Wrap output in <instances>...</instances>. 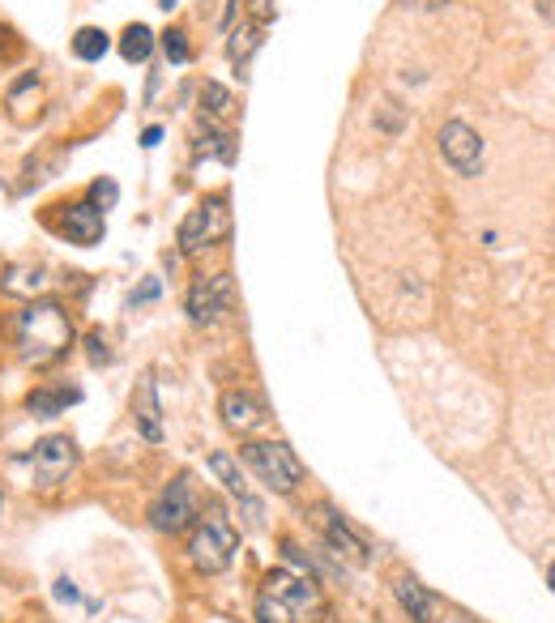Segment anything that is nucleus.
I'll use <instances>...</instances> for the list:
<instances>
[{"label": "nucleus", "mask_w": 555, "mask_h": 623, "mask_svg": "<svg viewBox=\"0 0 555 623\" xmlns=\"http://www.w3.org/2000/svg\"><path fill=\"white\" fill-rule=\"evenodd\" d=\"M73 321L56 299H30L18 316V350L30 367H47L69 355L73 346Z\"/></svg>", "instance_id": "obj_1"}, {"label": "nucleus", "mask_w": 555, "mask_h": 623, "mask_svg": "<svg viewBox=\"0 0 555 623\" xmlns=\"http://www.w3.org/2000/svg\"><path fill=\"white\" fill-rule=\"evenodd\" d=\"M244 461L261 474V483H269L278 495H291V491L299 487V478H304V466H299V457L287 449V444H278V440L244 444Z\"/></svg>", "instance_id": "obj_2"}, {"label": "nucleus", "mask_w": 555, "mask_h": 623, "mask_svg": "<svg viewBox=\"0 0 555 623\" xmlns=\"http://www.w3.org/2000/svg\"><path fill=\"white\" fill-rule=\"evenodd\" d=\"M235 551H240V538H235L231 521L227 517H205L201 530L193 534V542H188V559L201 568V572H227Z\"/></svg>", "instance_id": "obj_3"}, {"label": "nucleus", "mask_w": 555, "mask_h": 623, "mask_svg": "<svg viewBox=\"0 0 555 623\" xmlns=\"http://www.w3.org/2000/svg\"><path fill=\"white\" fill-rule=\"evenodd\" d=\"M231 231V210H227V201H201L197 210H188V218L180 222V252H201V248H210L218 244L222 235Z\"/></svg>", "instance_id": "obj_4"}, {"label": "nucleus", "mask_w": 555, "mask_h": 623, "mask_svg": "<svg viewBox=\"0 0 555 623\" xmlns=\"http://www.w3.org/2000/svg\"><path fill=\"white\" fill-rule=\"evenodd\" d=\"M193 517H197V491H193V478H188V474H176V478H171V487L154 500V508H150V525H154L158 534H180Z\"/></svg>", "instance_id": "obj_5"}, {"label": "nucleus", "mask_w": 555, "mask_h": 623, "mask_svg": "<svg viewBox=\"0 0 555 623\" xmlns=\"http://www.w3.org/2000/svg\"><path fill=\"white\" fill-rule=\"evenodd\" d=\"M265 598H274V606H287L295 623H308V615H316V606H321L316 581L291 577V572H269V577H265Z\"/></svg>", "instance_id": "obj_6"}, {"label": "nucleus", "mask_w": 555, "mask_h": 623, "mask_svg": "<svg viewBox=\"0 0 555 623\" xmlns=\"http://www.w3.org/2000/svg\"><path fill=\"white\" fill-rule=\"evenodd\" d=\"M30 466H35V483L39 487H56L65 483L77 466V444L69 436H43L30 453Z\"/></svg>", "instance_id": "obj_7"}, {"label": "nucleus", "mask_w": 555, "mask_h": 623, "mask_svg": "<svg viewBox=\"0 0 555 623\" xmlns=\"http://www.w3.org/2000/svg\"><path fill=\"white\" fill-rule=\"evenodd\" d=\"M440 154H444V163H449L457 175H479V167H483V141H479V133L470 129V124H462V120H449L440 129Z\"/></svg>", "instance_id": "obj_8"}, {"label": "nucleus", "mask_w": 555, "mask_h": 623, "mask_svg": "<svg viewBox=\"0 0 555 623\" xmlns=\"http://www.w3.org/2000/svg\"><path fill=\"white\" fill-rule=\"evenodd\" d=\"M231 274H210V278H197L193 291H188V316H193L197 325H214L222 312L231 308Z\"/></svg>", "instance_id": "obj_9"}, {"label": "nucleus", "mask_w": 555, "mask_h": 623, "mask_svg": "<svg viewBox=\"0 0 555 623\" xmlns=\"http://www.w3.org/2000/svg\"><path fill=\"white\" fill-rule=\"evenodd\" d=\"M65 235H69V244L77 248H94L103 239L107 231V222H103V210H94L90 201H77V205H65Z\"/></svg>", "instance_id": "obj_10"}, {"label": "nucleus", "mask_w": 555, "mask_h": 623, "mask_svg": "<svg viewBox=\"0 0 555 623\" xmlns=\"http://www.w3.org/2000/svg\"><path fill=\"white\" fill-rule=\"evenodd\" d=\"M133 419H137V431L150 444L163 440V406H158V389H154L150 376H141V385L133 389Z\"/></svg>", "instance_id": "obj_11"}, {"label": "nucleus", "mask_w": 555, "mask_h": 623, "mask_svg": "<svg viewBox=\"0 0 555 623\" xmlns=\"http://www.w3.org/2000/svg\"><path fill=\"white\" fill-rule=\"evenodd\" d=\"M321 525H325V538H329V547L338 551V555H346L351 564H368L372 559V551H368V542H363L351 525H346L333 508H321Z\"/></svg>", "instance_id": "obj_12"}, {"label": "nucleus", "mask_w": 555, "mask_h": 623, "mask_svg": "<svg viewBox=\"0 0 555 623\" xmlns=\"http://www.w3.org/2000/svg\"><path fill=\"white\" fill-rule=\"evenodd\" d=\"M218 410H222V423H227L231 431H240V436L265 419V410H261V402L252 393H222Z\"/></svg>", "instance_id": "obj_13"}, {"label": "nucleus", "mask_w": 555, "mask_h": 623, "mask_svg": "<svg viewBox=\"0 0 555 623\" xmlns=\"http://www.w3.org/2000/svg\"><path fill=\"white\" fill-rule=\"evenodd\" d=\"M393 594H398L402 611H406L410 619H415V623H432V619H436V611H440L436 598L427 594V589H423L415 577H398V581H393Z\"/></svg>", "instance_id": "obj_14"}, {"label": "nucleus", "mask_w": 555, "mask_h": 623, "mask_svg": "<svg viewBox=\"0 0 555 623\" xmlns=\"http://www.w3.org/2000/svg\"><path fill=\"white\" fill-rule=\"evenodd\" d=\"M210 474H214L231 495H240L244 508L252 513V521H261V504L248 495V483H244V474H240V466H235V457H231V453H214V457H210Z\"/></svg>", "instance_id": "obj_15"}, {"label": "nucleus", "mask_w": 555, "mask_h": 623, "mask_svg": "<svg viewBox=\"0 0 555 623\" xmlns=\"http://www.w3.org/2000/svg\"><path fill=\"white\" fill-rule=\"evenodd\" d=\"M43 286H47V274L39 265H9L5 274H0V291L13 299H35Z\"/></svg>", "instance_id": "obj_16"}, {"label": "nucleus", "mask_w": 555, "mask_h": 623, "mask_svg": "<svg viewBox=\"0 0 555 623\" xmlns=\"http://www.w3.org/2000/svg\"><path fill=\"white\" fill-rule=\"evenodd\" d=\"M73 402H82V389H35L26 397V410L35 414V419H56V414H65Z\"/></svg>", "instance_id": "obj_17"}, {"label": "nucleus", "mask_w": 555, "mask_h": 623, "mask_svg": "<svg viewBox=\"0 0 555 623\" xmlns=\"http://www.w3.org/2000/svg\"><path fill=\"white\" fill-rule=\"evenodd\" d=\"M107 47H111V35L103 26H82L73 35V56L77 60H86V65H94V60H103L107 56Z\"/></svg>", "instance_id": "obj_18"}, {"label": "nucleus", "mask_w": 555, "mask_h": 623, "mask_svg": "<svg viewBox=\"0 0 555 623\" xmlns=\"http://www.w3.org/2000/svg\"><path fill=\"white\" fill-rule=\"evenodd\" d=\"M120 52H124V60L129 65H141V60H150V52H154V35H150V26H129L124 30V43H120Z\"/></svg>", "instance_id": "obj_19"}, {"label": "nucleus", "mask_w": 555, "mask_h": 623, "mask_svg": "<svg viewBox=\"0 0 555 623\" xmlns=\"http://www.w3.org/2000/svg\"><path fill=\"white\" fill-rule=\"evenodd\" d=\"M201 150H210V154H218V163H235V141L227 137V133H218L210 120H205V137H201Z\"/></svg>", "instance_id": "obj_20"}, {"label": "nucleus", "mask_w": 555, "mask_h": 623, "mask_svg": "<svg viewBox=\"0 0 555 623\" xmlns=\"http://www.w3.org/2000/svg\"><path fill=\"white\" fill-rule=\"evenodd\" d=\"M201 103H205V111H210V116H231V111H235L231 90H227V86H218V82H205Z\"/></svg>", "instance_id": "obj_21"}, {"label": "nucleus", "mask_w": 555, "mask_h": 623, "mask_svg": "<svg viewBox=\"0 0 555 623\" xmlns=\"http://www.w3.org/2000/svg\"><path fill=\"white\" fill-rule=\"evenodd\" d=\"M257 43H261V30L257 26L235 30V35H231V65H244V60L257 52Z\"/></svg>", "instance_id": "obj_22"}, {"label": "nucleus", "mask_w": 555, "mask_h": 623, "mask_svg": "<svg viewBox=\"0 0 555 623\" xmlns=\"http://www.w3.org/2000/svg\"><path fill=\"white\" fill-rule=\"evenodd\" d=\"M163 52H167L171 65H188V60H193V47H188L184 30H167V35H163Z\"/></svg>", "instance_id": "obj_23"}, {"label": "nucleus", "mask_w": 555, "mask_h": 623, "mask_svg": "<svg viewBox=\"0 0 555 623\" xmlns=\"http://www.w3.org/2000/svg\"><path fill=\"white\" fill-rule=\"evenodd\" d=\"M116 197H120V188H116V180H107V175L90 184V205H94V210H103V214H107L111 205H116Z\"/></svg>", "instance_id": "obj_24"}, {"label": "nucleus", "mask_w": 555, "mask_h": 623, "mask_svg": "<svg viewBox=\"0 0 555 623\" xmlns=\"http://www.w3.org/2000/svg\"><path fill=\"white\" fill-rule=\"evenodd\" d=\"M86 355H90V363H94V367L111 363V346H107V333H99V329L90 333V338H86Z\"/></svg>", "instance_id": "obj_25"}, {"label": "nucleus", "mask_w": 555, "mask_h": 623, "mask_svg": "<svg viewBox=\"0 0 555 623\" xmlns=\"http://www.w3.org/2000/svg\"><path fill=\"white\" fill-rule=\"evenodd\" d=\"M257 623H278V606H274V598H265V594H261V602H257Z\"/></svg>", "instance_id": "obj_26"}, {"label": "nucleus", "mask_w": 555, "mask_h": 623, "mask_svg": "<svg viewBox=\"0 0 555 623\" xmlns=\"http://www.w3.org/2000/svg\"><path fill=\"white\" fill-rule=\"evenodd\" d=\"M150 299H158V278H150V282H141V291H133V308H137V303H150Z\"/></svg>", "instance_id": "obj_27"}, {"label": "nucleus", "mask_w": 555, "mask_h": 623, "mask_svg": "<svg viewBox=\"0 0 555 623\" xmlns=\"http://www.w3.org/2000/svg\"><path fill=\"white\" fill-rule=\"evenodd\" d=\"M56 598H60V602H77V585H73L69 577H60V581H56Z\"/></svg>", "instance_id": "obj_28"}, {"label": "nucleus", "mask_w": 555, "mask_h": 623, "mask_svg": "<svg viewBox=\"0 0 555 623\" xmlns=\"http://www.w3.org/2000/svg\"><path fill=\"white\" fill-rule=\"evenodd\" d=\"M432 623H479V619H470V615H462V611H444V615L436 611V619H432Z\"/></svg>", "instance_id": "obj_29"}, {"label": "nucleus", "mask_w": 555, "mask_h": 623, "mask_svg": "<svg viewBox=\"0 0 555 623\" xmlns=\"http://www.w3.org/2000/svg\"><path fill=\"white\" fill-rule=\"evenodd\" d=\"M248 9H252V13H257V18H261V22H265V18H269V13H274V0H248Z\"/></svg>", "instance_id": "obj_30"}, {"label": "nucleus", "mask_w": 555, "mask_h": 623, "mask_svg": "<svg viewBox=\"0 0 555 623\" xmlns=\"http://www.w3.org/2000/svg\"><path fill=\"white\" fill-rule=\"evenodd\" d=\"M398 5H402V9H440L444 0H398Z\"/></svg>", "instance_id": "obj_31"}, {"label": "nucleus", "mask_w": 555, "mask_h": 623, "mask_svg": "<svg viewBox=\"0 0 555 623\" xmlns=\"http://www.w3.org/2000/svg\"><path fill=\"white\" fill-rule=\"evenodd\" d=\"M158 141H163V129H158V124H154V129H146V133H141V146H146V150H154Z\"/></svg>", "instance_id": "obj_32"}, {"label": "nucleus", "mask_w": 555, "mask_h": 623, "mask_svg": "<svg viewBox=\"0 0 555 623\" xmlns=\"http://www.w3.org/2000/svg\"><path fill=\"white\" fill-rule=\"evenodd\" d=\"M538 13H543L547 22H555V0H538Z\"/></svg>", "instance_id": "obj_33"}, {"label": "nucleus", "mask_w": 555, "mask_h": 623, "mask_svg": "<svg viewBox=\"0 0 555 623\" xmlns=\"http://www.w3.org/2000/svg\"><path fill=\"white\" fill-rule=\"evenodd\" d=\"M235 9H240V0H227V13H222V26L235 22Z\"/></svg>", "instance_id": "obj_34"}, {"label": "nucleus", "mask_w": 555, "mask_h": 623, "mask_svg": "<svg viewBox=\"0 0 555 623\" xmlns=\"http://www.w3.org/2000/svg\"><path fill=\"white\" fill-rule=\"evenodd\" d=\"M176 5H180V0H158V9H167V13L176 9Z\"/></svg>", "instance_id": "obj_35"}, {"label": "nucleus", "mask_w": 555, "mask_h": 623, "mask_svg": "<svg viewBox=\"0 0 555 623\" xmlns=\"http://www.w3.org/2000/svg\"><path fill=\"white\" fill-rule=\"evenodd\" d=\"M547 585H551V589H555V564H551V568H547Z\"/></svg>", "instance_id": "obj_36"}, {"label": "nucleus", "mask_w": 555, "mask_h": 623, "mask_svg": "<svg viewBox=\"0 0 555 623\" xmlns=\"http://www.w3.org/2000/svg\"><path fill=\"white\" fill-rule=\"evenodd\" d=\"M35 623H47V619H35Z\"/></svg>", "instance_id": "obj_37"}]
</instances>
